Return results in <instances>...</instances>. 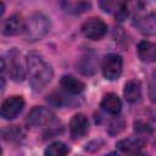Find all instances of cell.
Instances as JSON below:
<instances>
[{"instance_id": "1", "label": "cell", "mask_w": 156, "mask_h": 156, "mask_svg": "<svg viewBox=\"0 0 156 156\" xmlns=\"http://www.w3.org/2000/svg\"><path fill=\"white\" fill-rule=\"evenodd\" d=\"M29 85L34 91H41L52 79L54 71L51 65L37 51H30L26 56Z\"/></svg>"}, {"instance_id": "2", "label": "cell", "mask_w": 156, "mask_h": 156, "mask_svg": "<svg viewBox=\"0 0 156 156\" xmlns=\"http://www.w3.org/2000/svg\"><path fill=\"white\" fill-rule=\"evenodd\" d=\"M51 22L41 12H35L28 17L24 27V38L28 41H38L43 39L50 30Z\"/></svg>"}, {"instance_id": "3", "label": "cell", "mask_w": 156, "mask_h": 156, "mask_svg": "<svg viewBox=\"0 0 156 156\" xmlns=\"http://www.w3.org/2000/svg\"><path fill=\"white\" fill-rule=\"evenodd\" d=\"M123 58L118 54H107L101 61L102 76L107 80H116L122 74Z\"/></svg>"}, {"instance_id": "4", "label": "cell", "mask_w": 156, "mask_h": 156, "mask_svg": "<svg viewBox=\"0 0 156 156\" xmlns=\"http://www.w3.org/2000/svg\"><path fill=\"white\" fill-rule=\"evenodd\" d=\"M55 121V113L44 106H34L27 115L26 123L28 127H45Z\"/></svg>"}, {"instance_id": "5", "label": "cell", "mask_w": 156, "mask_h": 156, "mask_svg": "<svg viewBox=\"0 0 156 156\" xmlns=\"http://www.w3.org/2000/svg\"><path fill=\"white\" fill-rule=\"evenodd\" d=\"M82 34L90 40H101L107 33V26L100 17H91L82 24Z\"/></svg>"}, {"instance_id": "6", "label": "cell", "mask_w": 156, "mask_h": 156, "mask_svg": "<svg viewBox=\"0 0 156 156\" xmlns=\"http://www.w3.org/2000/svg\"><path fill=\"white\" fill-rule=\"evenodd\" d=\"M24 107V100L22 96L18 95H13L7 98L6 100H4L2 105H1V117L6 121H11L15 119L23 110Z\"/></svg>"}, {"instance_id": "7", "label": "cell", "mask_w": 156, "mask_h": 156, "mask_svg": "<svg viewBox=\"0 0 156 156\" xmlns=\"http://www.w3.org/2000/svg\"><path fill=\"white\" fill-rule=\"evenodd\" d=\"M133 26L144 35L156 34V16L136 12L133 17Z\"/></svg>"}, {"instance_id": "8", "label": "cell", "mask_w": 156, "mask_h": 156, "mask_svg": "<svg viewBox=\"0 0 156 156\" xmlns=\"http://www.w3.org/2000/svg\"><path fill=\"white\" fill-rule=\"evenodd\" d=\"M89 132V119L83 113H77L69 122V134L73 140H79Z\"/></svg>"}, {"instance_id": "9", "label": "cell", "mask_w": 156, "mask_h": 156, "mask_svg": "<svg viewBox=\"0 0 156 156\" xmlns=\"http://www.w3.org/2000/svg\"><path fill=\"white\" fill-rule=\"evenodd\" d=\"M145 143H146L145 138L136 134L134 136H129V138L119 140L116 144V147L123 154L133 155V154H139L141 151V149L145 146Z\"/></svg>"}, {"instance_id": "10", "label": "cell", "mask_w": 156, "mask_h": 156, "mask_svg": "<svg viewBox=\"0 0 156 156\" xmlns=\"http://www.w3.org/2000/svg\"><path fill=\"white\" fill-rule=\"evenodd\" d=\"M24 27H26V21L22 18L21 15L15 13L7 17L6 20H4L1 33L2 35H6V37L16 35L24 32Z\"/></svg>"}, {"instance_id": "11", "label": "cell", "mask_w": 156, "mask_h": 156, "mask_svg": "<svg viewBox=\"0 0 156 156\" xmlns=\"http://www.w3.org/2000/svg\"><path fill=\"white\" fill-rule=\"evenodd\" d=\"M60 87H61V89H63L65 91H67L71 95H79L85 89L84 82H82L80 79H78L71 74L62 76L61 80H60Z\"/></svg>"}, {"instance_id": "12", "label": "cell", "mask_w": 156, "mask_h": 156, "mask_svg": "<svg viewBox=\"0 0 156 156\" xmlns=\"http://www.w3.org/2000/svg\"><path fill=\"white\" fill-rule=\"evenodd\" d=\"M100 107L105 112L116 116V115H119V112L122 110V101H121V99L118 98L117 94L107 93V94L104 95V98L100 102Z\"/></svg>"}, {"instance_id": "13", "label": "cell", "mask_w": 156, "mask_h": 156, "mask_svg": "<svg viewBox=\"0 0 156 156\" xmlns=\"http://www.w3.org/2000/svg\"><path fill=\"white\" fill-rule=\"evenodd\" d=\"M138 57L145 63H151L156 61V43L149 40H141L136 48Z\"/></svg>"}, {"instance_id": "14", "label": "cell", "mask_w": 156, "mask_h": 156, "mask_svg": "<svg viewBox=\"0 0 156 156\" xmlns=\"http://www.w3.org/2000/svg\"><path fill=\"white\" fill-rule=\"evenodd\" d=\"M123 95L126 101L129 104H134L141 98V83L138 79H130L124 84Z\"/></svg>"}, {"instance_id": "15", "label": "cell", "mask_w": 156, "mask_h": 156, "mask_svg": "<svg viewBox=\"0 0 156 156\" xmlns=\"http://www.w3.org/2000/svg\"><path fill=\"white\" fill-rule=\"evenodd\" d=\"M9 76L16 83H21L26 78V71L23 69L21 62L17 60V56L11 57V61L9 65Z\"/></svg>"}, {"instance_id": "16", "label": "cell", "mask_w": 156, "mask_h": 156, "mask_svg": "<svg viewBox=\"0 0 156 156\" xmlns=\"http://www.w3.org/2000/svg\"><path fill=\"white\" fill-rule=\"evenodd\" d=\"M2 139L7 143H18L24 138L23 130L18 126H9L1 130Z\"/></svg>"}, {"instance_id": "17", "label": "cell", "mask_w": 156, "mask_h": 156, "mask_svg": "<svg viewBox=\"0 0 156 156\" xmlns=\"http://www.w3.org/2000/svg\"><path fill=\"white\" fill-rule=\"evenodd\" d=\"M48 102H50L51 105L56 106V107H63L69 105L71 102V98L68 96V93L65 91L63 89L61 91H52L50 95H48Z\"/></svg>"}, {"instance_id": "18", "label": "cell", "mask_w": 156, "mask_h": 156, "mask_svg": "<svg viewBox=\"0 0 156 156\" xmlns=\"http://www.w3.org/2000/svg\"><path fill=\"white\" fill-rule=\"evenodd\" d=\"M77 69H79L80 73H83L84 76H91L95 69H96V65H95V57L94 56H84L79 60V62L77 63Z\"/></svg>"}, {"instance_id": "19", "label": "cell", "mask_w": 156, "mask_h": 156, "mask_svg": "<svg viewBox=\"0 0 156 156\" xmlns=\"http://www.w3.org/2000/svg\"><path fill=\"white\" fill-rule=\"evenodd\" d=\"M68 152H69V147L62 141L51 143L44 151V154L49 156H63V155H67Z\"/></svg>"}, {"instance_id": "20", "label": "cell", "mask_w": 156, "mask_h": 156, "mask_svg": "<svg viewBox=\"0 0 156 156\" xmlns=\"http://www.w3.org/2000/svg\"><path fill=\"white\" fill-rule=\"evenodd\" d=\"M138 12L156 16V0H138Z\"/></svg>"}, {"instance_id": "21", "label": "cell", "mask_w": 156, "mask_h": 156, "mask_svg": "<svg viewBox=\"0 0 156 156\" xmlns=\"http://www.w3.org/2000/svg\"><path fill=\"white\" fill-rule=\"evenodd\" d=\"M124 126H126V122H124V118L119 115H116L115 118L110 122L108 124V134L110 135H116V134H119L123 129H124Z\"/></svg>"}, {"instance_id": "22", "label": "cell", "mask_w": 156, "mask_h": 156, "mask_svg": "<svg viewBox=\"0 0 156 156\" xmlns=\"http://www.w3.org/2000/svg\"><path fill=\"white\" fill-rule=\"evenodd\" d=\"M115 11H116V12H115L116 21H118V22H123V21L128 17V7H127V2L123 1V0H119Z\"/></svg>"}, {"instance_id": "23", "label": "cell", "mask_w": 156, "mask_h": 156, "mask_svg": "<svg viewBox=\"0 0 156 156\" xmlns=\"http://www.w3.org/2000/svg\"><path fill=\"white\" fill-rule=\"evenodd\" d=\"M134 130L138 135L144 136V138H145V135H149V134L152 133V128L150 127V124H147L145 122H141V121H138V122L134 123Z\"/></svg>"}, {"instance_id": "24", "label": "cell", "mask_w": 156, "mask_h": 156, "mask_svg": "<svg viewBox=\"0 0 156 156\" xmlns=\"http://www.w3.org/2000/svg\"><path fill=\"white\" fill-rule=\"evenodd\" d=\"M117 4L118 2H116L115 0H99L100 9L106 13H111L113 10H116Z\"/></svg>"}, {"instance_id": "25", "label": "cell", "mask_w": 156, "mask_h": 156, "mask_svg": "<svg viewBox=\"0 0 156 156\" xmlns=\"http://www.w3.org/2000/svg\"><path fill=\"white\" fill-rule=\"evenodd\" d=\"M154 79H155V84H156V71L154 72Z\"/></svg>"}, {"instance_id": "26", "label": "cell", "mask_w": 156, "mask_h": 156, "mask_svg": "<svg viewBox=\"0 0 156 156\" xmlns=\"http://www.w3.org/2000/svg\"><path fill=\"white\" fill-rule=\"evenodd\" d=\"M123 1H126V2H127V1H128V0H123Z\"/></svg>"}]
</instances>
